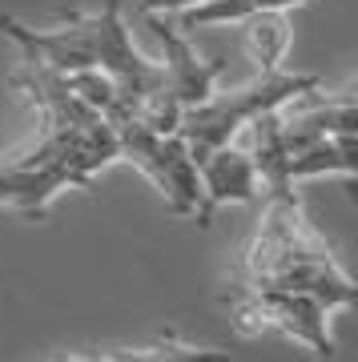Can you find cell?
<instances>
[{"label":"cell","instance_id":"6da1fadb","mask_svg":"<svg viewBox=\"0 0 358 362\" xmlns=\"http://www.w3.org/2000/svg\"><path fill=\"white\" fill-rule=\"evenodd\" d=\"M0 33L16 40L25 57L57 69V73L101 69L117 85L121 101L133 109V117L154 101L157 93H169L166 69L133 49L125 16H121V0H105L101 13H69L57 28H28L13 16H0Z\"/></svg>","mask_w":358,"mask_h":362},{"label":"cell","instance_id":"7a4b0ae2","mask_svg":"<svg viewBox=\"0 0 358 362\" xmlns=\"http://www.w3.org/2000/svg\"><path fill=\"white\" fill-rule=\"evenodd\" d=\"M230 278L310 294L318 298L330 314L358 302L354 278L342 270V262L334 258L326 238L310 226L306 209L298 202V189L294 194H266L254 238L246 242Z\"/></svg>","mask_w":358,"mask_h":362},{"label":"cell","instance_id":"3957f363","mask_svg":"<svg viewBox=\"0 0 358 362\" xmlns=\"http://www.w3.org/2000/svg\"><path fill=\"white\" fill-rule=\"evenodd\" d=\"M117 157L121 145L105 117L81 125L40 121V137L28 149L0 157V206H13L28 221H40L61 189H85L93 173L113 165Z\"/></svg>","mask_w":358,"mask_h":362},{"label":"cell","instance_id":"277c9868","mask_svg":"<svg viewBox=\"0 0 358 362\" xmlns=\"http://www.w3.org/2000/svg\"><path fill=\"white\" fill-rule=\"evenodd\" d=\"M322 77L314 73H286V69H274V73H258L254 81H246L242 89L230 93H209L202 105H193L181 113L178 137L185 141L193 165L202 161L205 153H214L218 145H230V137L242 129L246 121H254L258 113L266 109H278V105L294 101L302 93L318 89Z\"/></svg>","mask_w":358,"mask_h":362},{"label":"cell","instance_id":"5b68a950","mask_svg":"<svg viewBox=\"0 0 358 362\" xmlns=\"http://www.w3.org/2000/svg\"><path fill=\"white\" fill-rule=\"evenodd\" d=\"M226 310L233 318V330L246 338L258 334H282L310 346L318 358H334V338H330V310L318 298L282 290V286H258L230 278L226 290Z\"/></svg>","mask_w":358,"mask_h":362},{"label":"cell","instance_id":"8992f818","mask_svg":"<svg viewBox=\"0 0 358 362\" xmlns=\"http://www.w3.org/2000/svg\"><path fill=\"white\" fill-rule=\"evenodd\" d=\"M113 133H117V145H121V157L133 161L161 189L169 214H178V218L197 214V206H202V181H197V165H193L190 149H185V141L178 133L145 129L133 113L113 121Z\"/></svg>","mask_w":358,"mask_h":362},{"label":"cell","instance_id":"52a82bcc","mask_svg":"<svg viewBox=\"0 0 358 362\" xmlns=\"http://www.w3.org/2000/svg\"><path fill=\"white\" fill-rule=\"evenodd\" d=\"M145 16V28L154 33L157 40H161V49H166V61H161V69H166V89L173 93V101L181 105V109H193V105H202L209 93H214V81L221 77V61H205V57H197V49H193L190 40H185V33L173 25H166V16L161 13H141Z\"/></svg>","mask_w":358,"mask_h":362},{"label":"cell","instance_id":"ba28073f","mask_svg":"<svg viewBox=\"0 0 358 362\" xmlns=\"http://www.w3.org/2000/svg\"><path fill=\"white\" fill-rule=\"evenodd\" d=\"M197 181H202V206L193 214L197 226H209L214 209L226 202H242V206L262 202V181H258L254 161L246 149H233V145H218L214 153H205L197 161Z\"/></svg>","mask_w":358,"mask_h":362},{"label":"cell","instance_id":"9c48e42d","mask_svg":"<svg viewBox=\"0 0 358 362\" xmlns=\"http://www.w3.org/2000/svg\"><path fill=\"white\" fill-rule=\"evenodd\" d=\"M286 173H290L294 185L306 177H326V173L354 181V133H334V137H322V141L290 153Z\"/></svg>","mask_w":358,"mask_h":362},{"label":"cell","instance_id":"30bf717a","mask_svg":"<svg viewBox=\"0 0 358 362\" xmlns=\"http://www.w3.org/2000/svg\"><path fill=\"white\" fill-rule=\"evenodd\" d=\"M242 33H246V52L258 65V73L282 69L286 52H290V16H286V8H262V13L246 16Z\"/></svg>","mask_w":358,"mask_h":362},{"label":"cell","instance_id":"8fae6325","mask_svg":"<svg viewBox=\"0 0 358 362\" xmlns=\"http://www.w3.org/2000/svg\"><path fill=\"white\" fill-rule=\"evenodd\" d=\"M52 362H230L226 350L214 346H190L181 338L166 334L154 346L141 350H113V354H69V358H52Z\"/></svg>","mask_w":358,"mask_h":362}]
</instances>
